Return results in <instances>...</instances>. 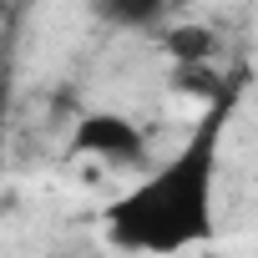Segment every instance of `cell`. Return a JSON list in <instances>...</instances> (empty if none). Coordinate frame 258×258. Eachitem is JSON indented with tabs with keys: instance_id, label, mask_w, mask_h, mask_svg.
<instances>
[{
	"instance_id": "2",
	"label": "cell",
	"mask_w": 258,
	"mask_h": 258,
	"mask_svg": "<svg viewBox=\"0 0 258 258\" xmlns=\"http://www.w3.org/2000/svg\"><path fill=\"white\" fill-rule=\"evenodd\" d=\"M71 157H91L106 167H137L147 157V137L126 111H81L71 126Z\"/></svg>"
},
{
	"instance_id": "1",
	"label": "cell",
	"mask_w": 258,
	"mask_h": 258,
	"mask_svg": "<svg viewBox=\"0 0 258 258\" xmlns=\"http://www.w3.org/2000/svg\"><path fill=\"white\" fill-rule=\"evenodd\" d=\"M238 101H243V76H228L223 91L203 101L187 142L167 162H157L142 182H132L106 203L101 223L116 248L172 258L218 233V167H223V137Z\"/></svg>"
},
{
	"instance_id": "3",
	"label": "cell",
	"mask_w": 258,
	"mask_h": 258,
	"mask_svg": "<svg viewBox=\"0 0 258 258\" xmlns=\"http://www.w3.org/2000/svg\"><path fill=\"white\" fill-rule=\"evenodd\" d=\"M91 16L111 31H157L167 21V0H91Z\"/></svg>"
},
{
	"instance_id": "5",
	"label": "cell",
	"mask_w": 258,
	"mask_h": 258,
	"mask_svg": "<svg viewBox=\"0 0 258 258\" xmlns=\"http://www.w3.org/2000/svg\"><path fill=\"white\" fill-rule=\"evenodd\" d=\"M172 81H177V91H187V96H198V101H213L228 76H208V61H203V66H177Z\"/></svg>"
},
{
	"instance_id": "7",
	"label": "cell",
	"mask_w": 258,
	"mask_h": 258,
	"mask_svg": "<svg viewBox=\"0 0 258 258\" xmlns=\"http://www.w3.org/2000/svg\"><path fill=\"white\" fill-rule=\"evenodd\" d=\"M0 106H6V56H0Z\"/></svg>"
},
{
	"instance_id": "4",
	"label": "cell",
	"mask_w": 258,
	"mask_h": 258,
	"mask_svg": "<svg viewBox=\"0 0 258 258\" xmlns=\"http://www.w3.org/2000/svg\"><path fill=\"white\" fill-rule=\"evenodd\" d=\"M162 51L177 66H203L218 56V31L213 26H167L162 31Z\"/></svg>"
},
{
	"instance_id": "6",
	"label": "cell",
	"mask_w": 258,
	"mask_h": 258,
	"mask_svg": "<svg viewBox=\"0 0 258 258\" xmlns=\"http://www.w3.org/2000/svg\"><path fill=\"white\" fill-rule=\"evenodd\" d=\"M6 157H11V126H6V106H0V177H6Z\"/></svg>"
}]
</instances>
